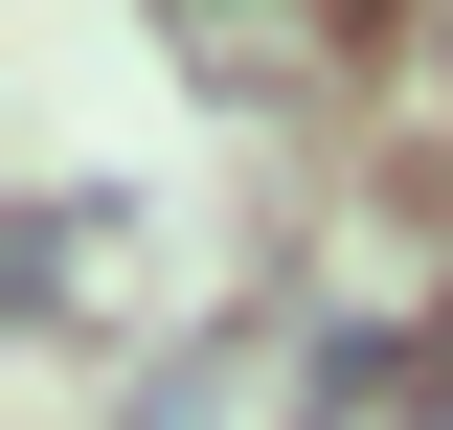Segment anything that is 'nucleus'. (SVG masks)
Masks as SVG:
<instances>
[{
	"label": "nucleus",
	"mask_w": 453,
	"mask_h": 430,
	"mask_svg": "<svg viewBox=\"0 0 453 430\" xmlns=\"http://www.w3.org/2000/svg\"><path fill=\"white\" fill-rule=\"evenodd\" d=\"M181 23H226V0H181Z\"/></svg>",
	"instance_id": "f257e3e1"
}]
</instances>
